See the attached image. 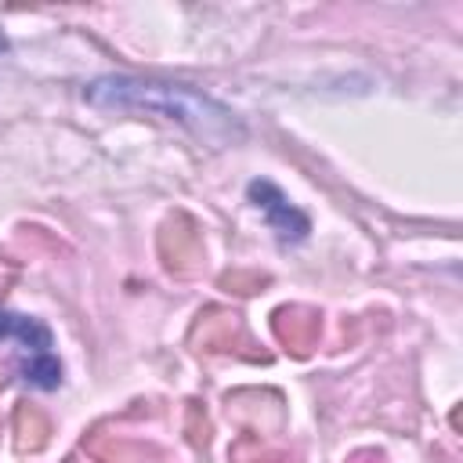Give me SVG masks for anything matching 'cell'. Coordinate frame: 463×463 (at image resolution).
<instances>
[{"instance_id": "2", "label": "cell", "mask_w": 463, "mask_h": 463, "mask_svg": "<svg viewBox=\"0 0 463 463\" xmlns=\"http://www.w3.org/2000/svg\"><path fill=\"white\" fill-rule=\"evenodd\" d=\"M0 344H11V354L18 362V376L29 387L51 391L61 383V365L51 351V329L40 318L0 307Z\"/></svg>"}, {"instance_id": "1", "label": "cell", "mask_w": 463, "mask_h": 463, "mask_svg": "<svg viewBox=\"0 0 463 463\" xmlns=\"http://www.w3.org/2000/svg\"><path fill=\"white\" fill-rule=\"evenodd\" d=\"M83 101L94 109H116V112H148L159 116L166 123L184 127L188 134H195L199 141L221 148L232 141H242L246 130L242 123L232 116V109H224L221 101L206 98L203 90L188 87V83H166V80H141V76H98L83 87Z\"/></svg>"}, {"instance_id": "3", "label": "cell", "mask_w": 463, "mask_h": 463, "mask_svg": "<svg viewBox=\"0 0 463 463\" xmlns=\"http://www.w3.org/2000/svg\"><path fill=\"white\" fill-rule=\"evenodd\" d=\"M250 199L268 217V228L279 235V242H300L311 232V221L271 181H250Z\"/></svg>"}]
</instances>
